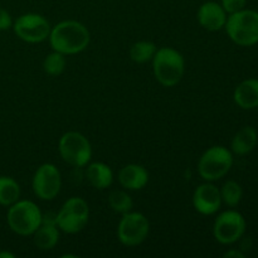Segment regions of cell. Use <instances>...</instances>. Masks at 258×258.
<instances>
[{"label":"cell","mask_w":258,"mask_h":258,"mask_svg":"<svg viewBox=\"0 0 258 258\" xmlns=\"http://www.w3.org/2000/svg\"><path fill=\"white\" fill-rule=\"evenodd\" d=\"M150 232L149 219L139 212H127L122 214L117 226V238L123 246H140L148 238Z\"/></svg>","instance_id":"cell-9"},{"label":"cell","mask_w":258,"mask_h":258,"mask_svg":"<svg viewBox=\"0 0 258 258\" xmlns=\"http://www.w3.org/2000/svg\"><path fill=\"white\" fill-rule=\"evenodd\" d=\"M43 222V213L32 201H18L8 207L7 223L10 231L18 236H33Z\"/></svg>","instance_id":"cell-3"},{"label":"cell","mask_w":258,"mask_h":258,"mask_svg":"<svg viewBox=\"0 0 258 258\" xmlns=\"http://www.w3.org/2000/svg\"><path fill=\"white\" fill-rule=\"evenodd\" d=\"M219 191H221L222 203L231 207V208H234V207L238 206L242 201V197H243L242 186L234 180L226 181L222 185V188L219 189Z\"/></svg>","instance_id":"cell-22"},{"label":"cell","mask_w":258,"mask_h":258,"mask_svg":"<svg viewBox=\"0 0 258 258\" xmlns=\"http://www.w3.org/2000/svg\"><path fill=\"white\" fill-rule=\"evenodd\" d=\"M246 232V221L237 211H224L216 218L213 236L221 244H232L239 241Z\"/></svg>","instance_id":"cell-11"},{"label":"cell","mask_w":258,"mask_h":258,"mask_svg":"<svg viewBox=\"0 0 258 258\" xmlns=\"http://www.w3.org/2000/svg\"><path fill=\"white\" fill-rule=\"evenodd\" d=\"M32 188L35 197L42 201L57 198L62 188V176L57 166L50 163L38 166L32 179Z\"/></svg>","instance_id":"cell-10"},{"label":"cell","mask_w":258,"mask_h":258,"mask_svg":"<svg viewBox=\"0 0 258 258\" xmlns=\"http://www.w3.org/2000/svg\"><path fill=\"white\" fill-rule=\"evenodd\" d=\"M86 168V179L97 190H105L110 188L113 181V171L107 164L96 161L88 163Z\"/></svg>","instance_id":"cell-16"},{"label":"cell","mask_w":258,"mask_h":258,"mask_svg":"<svg viewBox=\"0 0 258 258\" xmlns=\"http://www.w3.org/2000/svg\"><path fill=\"white\" fill-rule=\"evenodd\" d=\"M257 139L258 135L254 127L246 126V127L241 128L232 140V153H234L236 155H247L256 148Z\"/></svg>","instance_id":"cell-18"},{"label":"cell","mask_w":258,"mask_h":258,"mask_svg":"<svg viewBox=\"0 0 258 258\" xmlns=\"http://www.w3.org/2000/svg\"><path fill=\"white\" fill-rule=\"evenodd\" d=\"M58 151L63 161L75 168H85L92 158L91 143L78 131L63 134L58 143Z\"/></svg>","instance_id":"cell-6"},{"label":"cell","mask_w":258,"mask_h":258,"mask_svg":"<svg viewBox=\"0 0 258 258\" xmlns=\"http://www.w3.org/2000/svg\"><path fill=\"white\" fill-rule=\"evenodd\" d=\"M228 14L219 3L206 2L199 7L197 19L204 29L209 32H218L226 25Z\"/></svg>","instance_id":"cell-13"},{"label":"cell","mask_w":258,"mask_h":258,"mask_svg":"<svg viewBox=\"0 0 258 258\" xmlns=\"http://www.w3.org/2000/svg\"><path fill=\"white\" fill-rule=\"evenodd\" d=\"M226 32L232 42L241 47H251L258 43V12L242 9L227 18Z\"/></svg>","instance_id":"cell-4"},{"label":"cell","mask_w":258,"mask_h":258,"mask_svg":"<svg viewBox=\"0 0 258 258\" xmlns=\"http://www.w3.org/2000/svg\"><path fill=\"white\" fill-rule=\"evenodd\" d=\"M118 183L126 190H141L149 183V171L139 164H127L118 171Z\"/></svg>","instance_id":"cell-14"},{"label":"cell","mask_w":258,"mask_h":258,"mask_svg":"<svg viewBox=\"0 0 258 258\" xmlns=\"http://www.w3.org/2000/svg\"><path fill=\"white\" fill-rule=\"evenodd\" d=\"M90 219V207L81 197L67 199L55 214V223L59 231L67 234H76L82 231Z\"/></svg>","instance_id":"cell-7"},{"label":"cell","mask_w":258,"mask_h":258,"mask_svg":"<svg viewBox=\"0 0 258 258\" xmlns=\"http://www.w3.org/2000/svg\"><path fill=\"white\" fill-rule=\"evenodd\" d=\"M108 206L115 213L125 214L133 209L134 202L126 189H116L108 196Z\"/></svg>","instance_id":"cell-21"},{"label":"cell","mask_w":258,"mask_h":258,"mask_svg":"<svg viewBox=\"0 0 258 258\" xmlns=\"http://www.w3.org/2000/svg\"><path fill=\"white\" fill-rule=\"evenodd\" d=\"M224 257L226 258H244L246 257V254L242 253L241 251H237V249H231V251H228L224 253Z\"/></svg>","instance_id":"cell-26"},{"label":"cell","mask_w":258,"mask_h":258,"mask_svg":"<svg viewBox=\"0 0 258 258\" xmlns=\"http://www.w3.org/2000/svg\"><path fill=\"white\" fill-rule=\"evenodd\" d=\"M34 246L40 251L53 249L59 242V228L55 223V217L53 219H45L43 216V222L37 231L33 233Z\"/></svg>","instance_id":"cell-15"},{"label":"cell","mask_w":258,"mask_h":258,"mask_svg":"<svg viewBox=\"0 0 258 258\" xmlns=\"http://www.w3.org/2000/svg\"><path fill=\"white\" fill-rule=\"evenodd\" d=\"M222 197L218 186L206 181L196 188L193 193V207L199 214L213 216L221 209Z\"/></svg>","instance_id":"cell-12"},{"label":"cell","mask_w":258,"mask_h":258,"mask_svg":"<svg viewBox=\"0 0 258 258\" xmlns=\"http://www.w3.org/2000/svg\"><path fill=\"white\" fill-rule=\"evenodd\" d=\"M66 66H67L66 55L55 50L47 54V57L43 60V70L48 76H52V77H58L62 75L66 70Z\"/></svg>","instance_id":"cell-23"},{"label":"cell","mask_w":258,"mask_h":258,"mask_svg":"<svg viewBox=\"0 0 258 258\" xmlns=\"http://www.w3.org/2000/svg\"><path fill=\"white\" fill-rule=\"evenodd\" d=\"M221 5L227 14H233L246 7V0H222Z\"/></svg>","instance_id":"cell-24"},{"label":"cell","mask_w":258,"mask_h":258,"mask_svg":"<svg viewBox=\"0 0 258 258\" xmlns=\"http://www.w3.org/2000/svg\"><path fill=\"white\" fill-rule=\"evenodd\" d=\"M20 185L14 178L0 175V206L10 207L20 199Z\"/></svg>","instance_id":"cell-19"},{"label":"cell","mask_w":258,"mask_h":258,"mask_svg":"<svg viewBox=\"0 0 258 258\" xmlns=\"http://www.w3.org/2000/svg\"><path fill=\"white\" fill-rule=\"evenodd\" d=\"M50 47L62 54L73 55L83 52L91 42L90 30L77 20H63L52 27L49 34Z\"/></svg>","instance_id":"cell-1"},{"label":"cell","mask_w":258,"mask_h":258,"mask_svg":"<svg viewBox=\"0 0 258 258\" xmlns=\"http://www.w3.org/2000/svg\"><path fill=\"white\" fill-rule=\"evenodd\" d=\"M13 30L23 42L34 44L44 42L49 38L52 25L43 15L37 13H27L18 17L13 23Z\"/></svg>","instance_id":"cell-8"},{"label":"cell","mask_w":258,"mask_h":258,"mask_svg":"<svg viewBox=\"0 0 258 258\" xmlns=\"http://www.w3.org/2000/svg\"><path fill=\"white\" fill-rule=\"evenodd\" d=\"M13 18L10 15V13L8 10L0 8V30L4 32V30L10 29L13 28Z\"/></svg>","instance_id":"cell-25"},{"label":"cell","mask_w":258,"mask_h":258,"mask_svg":"<svg viewBox=\"0 0 258 258\" xmlns=\"http://www.w3.org/2000/svg\"><path fill=\"white\" fill-rule=\"evenodd\" d=\"M15 254L8 251H0V258H14Z\"/></svg>","instance_id":"cell-27"},{"label":"cell","mask_w":258,"mask_h":258,"mask_svg":"<svg viewBox=\"0 0 258 258\" xmlns=\"http://www.w3.org/2000/svg\"><path fill=\"white\" fill-rule=\"evenodd\" d=\"M156 50L158 48H156L155 43L149 42V40H139L131 45L128 55L133 62L138 63V64H144V63L153 60Z\"/></svg>","instance_id":"cell-20"},{"label":"cell","mask_w":258,"mask_h":258,"mask_svg":"<svg viewBox=\"0 0 258 258\" xmlns=\"http://www.w3.org/2000/svg\"><path fill=\"white\" fill-rule=\"evenodd\" d=\"M233 165V154L224 146L207 149L198 161V174L203 180L216 181L226 176Z\"/></svg>","instance_id":"cell-5"},{"label":"cell","mask_w":258,"mask_h":258,"mask_svg":"<svg viewBox=\"0 0 258 258\" xmlns=\"http://www.w3.org/2000/svg\"><path fill=\"white\" fill-rule=\"evenodd\" d=\"M234 102L243 110L258 107V80L249 78L239 83L234 90Z\"/></svg>","instance_id":"cell-17"},{"label":"cell","mask_w":258,"mask_h":258,"mask_svg":"<svg viewBox=\"0 0 258 258\" xmlns=\"http://www.w3.org/2000/svg\"><path fill=\"white\" fill-rule=\"evenodd\" d=\"M151 62L155 80L163 87L176 86L185 72V60L183 54L171 47L159 48Z\"/></svg>","instance_id":"cell-2"}]
</instances>
